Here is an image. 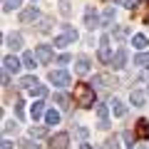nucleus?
I'll list each match as a JSON object with an SVG mask.
<instances>
[{"label":"nucleus","instance_id":"nucleus-1","mask_svg":"<svg viewBox=\"0 0 149 149\" xmlns=\"http://www.w3.org/2000/svg\"><path fill=\"white\" fill-rule=\"evenodd\" d=\"M74 100L80 107H92L95 104V87L87 82H77L74 85Z\"/></svg>","mask_w":149,"mask_h":149},{"label":"nucleus","instance_id":"nucleus-2","mask_svg":"<svg viewBox=\"0 0 149 149\" xmlns=\"http://www.w3.org/2000/svg\"><path fill=\"white\" fill-rule=\"evenodd\" d=\"M77 37L80 35H77V30H74L72 25H65V32L55 37V47H67V45L77 42Z\"/></svg>","mask_w":149,"mask_h":149},{"label":"nucleus","instance_id":"nucleus-3","mask_svg":"<svg viewBox=\"0 0 149 149\" xmlns=\"http://www.w3.org/2000/svg\"><path fill=\"white\" fill-rule=\"evenodd\" d=\"M35 57L40 65H50L52 62V47L50 45H37L35 47Z\"/></svg>","mask_w":149,"mask_h":149},{"label":"nucleus","instance_id":"nucleus-4","mask_svg":"<svg viewBox=\"0 0 149 149\" xmlns=\"http://www.w3.org/2000/svg\"><path fill=\"white\" fill-rule=\"evenodd\" d=\"M47 77H50V82H52L55 87H67L70 85V74L65 72V70H52Z\"/></svg>","mask_w":149,"mask_h":149},{"label":"nucleus","instance_id":"nucleus-5","mask_svg":"<svg viewBox=\"0 0 149 149\" xmlns=\"http://www.w3.org/2000/svg\"><path fill=\"white\" fill-rule=\"evenodd\" d=\"M20 67H22V60H17L15 55H8V57H3V70H5V72L17 74V72H20Z\"/></svg>","mask_w":149,"mask_h":149},{"label":"nucleus","instance_id":"nucleus-6","mask_svg":"<svg viewBox=\"0 0 149 149\" xmlns=\"http://www.w3.org/2000/svg\"><path fill=\"white\" fill-rule=\"evenodd\" d=\"M67 144H70L67 132H57L55 137H50V149H67Z\"/></svg>","mask_w":149,"mask_h":149},{"label":"nucleus","instance_id":"nucleus-7","mask_svg":"<svg viewBox=\"0 0 149 149\" xmlns=\"http://www.w3.org/2000/svg\"><path fill=\"white\" fill-rule=\"evenodd\" d=\"M95 112H97V117H100L97 127L100 129H109V109H107V104H97Z\"/></svg>","mask_w":149,"mask_h":149},{"label":"nucleus","instance_id":"nucleus-8","mask_svg":"<svg viewBox=\"0 0 149 149\" xmlns=\"http://www.w3.org/2000/svg\"><path fill=\"white\" fill-rule=\"evenodd\" d=\"M92 85H95L97 90H109V87H112V85H117V82L112 80V74H104V72H102V74H95Z\"/></svg>","mask_w":149,"mask_h":149},{"label":"nucleus","instance_id":"nucleus-9","mask_svg":"<svg viewBox=\"0 0 149 149\" xmlns=\"http://www.w3.org/2000/svg\"><path fill=\"white\" fill-rule=\"evenodd\" d=\"M100 15H97L95 13V8H87L85 10V25H87V30H97V27H100Z\"/></svg>","mask_w":149,"mask_h":149},{"label":"nucleus","instance_id":"nucleus-10","mask_svg":"<svg viewBox=\"0 0 149 149\" xmlns=\"http://www.w3.org/2000/svg\"><path fill=\"white\" fill-rule=\"evenodd\" d=\"M100 62H112V52H109V35H102V40H100Z\"/></svg>","mask_w":149,"mask_h":149},{"label":"nucleus","instance_id":"nucleus-11","mask_svg":"<svg viewBox=\"0 0 149 149\" xmlns=\"http://www.w3.org/2000/svg\"><path fill=\"white\" fill-rule=\"evenodd\" d=\"M109 65H112L114 70H122L124 65H127V50H124V47H119L117 52L112 55V62H109Z\"/></svg>","mask_w":149,"mask_h":149},{"label":"nucleus","instance_id":"nucleus-12","mask_svg":"<svg viewBox=\"0 0 149 149\" xmlns=\"http://www.w3.org/2000/svg\"><path fill=\"white\" fill-rule=\"evenodd\" d=\"M5 45L10 50H20L22 47V35H20V32H8V35H5Z\"/></svg>","mask_w":149,"mask_h":149},{"label":"nucleus","instance_id":"nucleus-13","mask_svg":"<svg viewBox=\"0 0 149 149\" xmlns=\"http://www.w3.org/2000/svg\"><path fill=\"white\" fill-rule=\"evenodd\" d=\"M74 72H77V74H87V72H90V57L80 55V57L74 60Z\"/></svg>","mask_w":149,"mask_h":149},{"label":"nucleus","instance_id":"nucleus-14","mask_svg":"<svg viewBox=\"0 0 149 149\" xmlns=\"http://www.w3.org/2000/svg\"><path fill=\"white\" fill-rule=\"evenodd\" d=\"M134 13H137L144 22H149V0H139L137 5H134Z\"/></svg>","mask_w":149,"mask_h":149},{"label":"nucleus","instance_id":"nucleus-15","mask_svg":"<svg viewBox=\"0 0 149 149\" xmlns=\"http://www.w3.org/2000/svg\"><path fill=\"white\" fill-rule=\"evenodd\" d=\"M134 137H137V139H147L149 137V119H139V122H137Z\"/></svg>","mask_w":149,"mask_h":149},{"label":"nucleus","instance_id":"nucleus-16","mask_svg":"<svg viewBox=\"0 0 149 149\" xmlns=\"http://www.w3.org/2000/svg\"><path fill=\"white\" fill-rule=\"evenodd\" d=\"M45 112H47V109H45V102H42V100H37L35 104L30 107V117H32V119L37 122L40 117H45Z\"/></svg>","mask_w":149,"mask_h":149},{"label":"nucleus","instance_id":"nucleus-17","mask_svg":"<svg viewBox=\"0 0 149 149\" xmlns=\"http://www.w3.org/2000/svg\"><path fill=\"white\" fill-rule=\"evenodd\" d=\"M109 109H112L114 117H124V114H127V104L119 102V100H112V102H109Z\"/></svg>","mask_w":149,"mask_h":149},{"label":"nucleus","instance_id":"nucleus-18","mask_svg":"<svg viewBox=\"0 0 149 149\" xmlns=\"http://www.w3.org/2000/svg\"><path fill=\"white\" fill-rule=\"evenodd\" d=\"M129 102H132L134 107H142L144 102H147V95H144L142 90H132L129 92Z\"/></svg>","mask_w":149,"mask_h":149},{"label":"nucleus","instance_id":"nucleus-19","mask_svg":"<svg viewBox=\"0 0 149 149\" xmlns=\"http://www.w3.org/2000/svg\"><path fill=\"white\" fill-rule=\"evenodd\" d=\"M132 45H134V50H147L149 37H147V35H142V32H137V35L132 37Z\"/></svg>","mask_w":149,"mask_h":149},{"label":"nucleus","instance_id":"nucleus-20","mask_svg":"<svg viewBox=\"0 0 149 149\" xmlns=\"http://www.w3.org/2000/svg\"><path fill=\"white\" fill-rule=\"evenodd\" d=\"M37 17V8L35 5H30V8H25V10L20 13V22H32Z\"/></svg>","mask_w":149,"mask_h":149},{"label":"nucleus","instance_id":"nucleus-21","mask_svg":"<svg viewBox=\"0 0 149 149\" xmlns=\"http://www.w3.org/2000/svg\"><path fill=\"white\" fill-rule=\"evenodd\" d=\"M37 57H35V52H25L22 55V67H27V70H35L37 67Z\"/></svg>","mask_w":149,"mask_h":149},{"label":"nucleus","instance_id":"nucleus-22","mask_svg":"<svg viewBox=\"0 0 149 149\" xmlns=\"http://www.w3.org/2000/svg\"><path fill=\"white\" fill-rule=\"evenodd\" d=\"M30 137L32 139H42V137H47V127H30Z\"/></svg>","mask_w":149,"mask_h":149},{"label":"nucleus","instance_id":"nucleus-23","mask_svg":"<svg viewBox=\"0 0 149 149\" xmlns=\"http://www.w3.org/2000/svg\"><path fill=\"white\" fill-rule=\"evenodd\" d=\"M45 122L47 124H60V112L57 109H47L45 112Z\"/></svg>","mask_w":149,"mask_h":149},{"label":"nucleus","instance_id":"nucleus-24","mask_svg":"<svg viewBox=\"0 0 149 149\" xmlns=\"http://www.w3.org/2000/svg\"><path fill=\"white\" fill-rule=\"evenodd\" d=\"M52 20H50V17H40V25H37V32H42V35H47L50 30H52Z\"/></svg>","mask_w":149,"mask_h":149},{"label":"nucleus","instance_id":"nucleus-25","mask_svg":"<svg viewBox=\"0 0 149 149\" xmlns=\"http://www.w3.org/2000/svg\"><path fill=\"white\" fill-rule=\"evenodd\" d=\"M35 85H40V82H37L32 74H27V77H22V80H20V87H22V90H32Z\"/></svg>","mask_w":149,"mask_h":149},{"label":"nucleus","instance_id":"nucleus-26","mask_svg":"<svg viewBox=\"0 0 149 149\" xmlns=\"http://www.w3.org/2000/svg\"><path fill=\"white\" fill-rule=\"evenodd\" d=\"M27 92H30L32 97H45V95H47V87H45V85H35L32 90H27Z\"/></svg>","mask_w":149,"mask_h":149},{"label":"nucleus","instance_id":"nucleus-27","mask_svg":"<svg viewBox=\"0 0 149 149\" xmlns=\"http://www.w3.org/2000/svg\"><path fill=\"white\" fill-rule=\"evenodd\" d=\"M20 3L22 0H3V10L10 13V10H15V8H20Z\"/></svg>","mask_w":149,"mask_h":149},{"label":"nucleus","instance_id":"nucleus-28","mask_svg":"<svg viewBox=\"0 0 149 149\" xmlns=\"http://www.w3.org/2000/svg\"><path fill=\"white\" fill-rule=\"evenodd\" d=\"M112 20H114V8H107V10L102 13V25H109Z\"/></svg>","mask_w":149,"mask_h":149},{"label":"nucleus","instance_id":"nucleus-29","mask_svg":"<svg viewBox=\"0 0 149 149\" xmlns=\"http://www.w3.org/2000/svg\"><path fill=\"white\" fill-rule=\"evenodd\" d=\"M55 102H57V104L62 107V109H67V107H70V100L62 95V92H57V95H55Z\"/></svg>","mask_w":149,"mask_h":149},{"label":"nucleus","instance_id":"nucleus-30","mask_svg":"<svg viewBox=\"0 0 149 149\" xmlns=\"http://www.w3.org/2000/svg\"><path fill=\"white\" fill-rule=\"evenodd\" d=\"M15 117L25 119V109H22V100H15Z\"/></svg>","mask_w":149,"mask_h":149},{"label":"nucleus","instance_id":"nucleus-31","mask_svg":"<svg viewBox=\"0 0 149 149\" xmlns=\"http://www.w3.org/2000/svg\"><path fill=\"white\" fill-rule=\"evenodd\" d=\"M134 65H149V52H142L134 57Z\"/></svg>","mask_w":149,"mask_h":149},{"label":"nucleus","instance_id":"nucleus-32","mask_svg":"<svg viewBox=\"0 0 149 149\" xmlns=\"http://www.w3.org/2000/svg\"><path fill=\"white\" fill-rule=\"evenodd\" d=\"M70 10H72V8H70V0H60V13H62L65 17L70 15Z\"/></svg>","mask_w":149,"mask_h":149},{"label":"nucleus","instance_id":"nucleus-33","mask_svg":"<svg viewBox=\"0 0 149 149\" xmlns=\"http://www.w3.org/2000/svg\"><path fill=\"white\" fill-rule=\"evenodd\" d=\"M107 147H109V149H122V147H119V137H109V139H107Z\"/></svg>","mask_w":149,"mask_h":149},{"label":"nucleus","instance_id":"nucleus-34","mask_svg":"<svg viewBox=\"0 0 149 149\" xmlns=\"http://www.w3.org/2000/svg\"><path fill=\"white\" fill-rule=\"evenodd\" d=\"M122 137H124V142H127V147H134V134L132 132H124Z\"/></svg>","mask_w":149,"mask_h":149},{"label":"nucleus","instance_id":"nucleus-35","mask_svg":"<svg viewBox=\"0 0 149 149\" xmlns=\"http://www.w3.org/2000/svg\"><path fill=\"white\" fill-rule=\"evenodd\" d=\"M13 129H17V124H15V122H5V124H3V132H5V134H10Z\"/></svg>","mask_w":149,"mask_h":149},{"label":"nucleus","instance_id":"nucleus-36","mask_svg":"<svg viewBox=\"0 0 149 149\" xmlns=\"http://www.w3.org/2000/svg\"><path fill=\"white\" fill-rule=\"evenodd\" d=\"M127 32H129L127 27H117V30H114V37H117V40H122V37L127 35Z\"/></svg>","mask_w":149,"mask_h":149},{"label":"nucleus","instance_id":"nucleus-37","mask_svg":"<svg viewBox=\"0 0 149 149\" xmlns=\"http://www.w3.org/2000/svg\"><path fill=\"white\" fill-rule=\"evenodd\" d=\"M70 60H72V57H70V55H67V52H65V55H60V57H57V62H60V65H67V62H70Z\"/></svg>","mask_w":149,"mask_h":149},{"label":"nucleus","instance_id":"nucleus-38","mask_svg":"<svg viewBox=\"0 0 149 149\" xmlns=\"http://www.w3.org/2000/svg\"><path fill=\"white\" fill-rule=\"evenodd\" d=\"M20 144H22V147H25V149H40V147H37V144H32L30 139H25V142H20Z\"/></svg>","mask_w":149,"mask_h":149},{"label":"nucleus","instance_id":"nucleus-39","mask_svg":"<svg viewBox=\"0 0 149 149\" xmlns=\"http://www.w3.org/2000/svg\"><path fill=\"white\" fill-rule=\"evenodd\" d=\"M8 85H10V72L3 70V87H8Z\"/></svg>","mask_w":149,"mask_h":149},{"label":"nucleus","instance_id":"nucleus-40","mask_svg":"<svg viewBox=\"0 0 149 149\" xmlns=\"http://www.w3.org/2000/svg\"><path fill=\"white\" fill-rule=\"evenodd\" d=\"M0 149H13V142H10V139H3V144H0Z\"/></svg>","mask_w":149,"mask_h":149},{"label":"nucleus","instance_id":"nucleus-41","mask_svg":"<svg viewBox=\"0 0 149 149\" xmlns=\"http://www.w3.org/2000/svg\"><path fill=\"white\" fill-rule=\"evenodd\" d=\"M114 3H119V5H124V8H132V5H134L132 0H114Z\"/></svg>","mask_w":149,"mask_h":149},{"label":"nucleus","instance_id":"nucleus-42","mask_svg":"<svg viewBox=\"0 0 149 149\" xmlns=\"http://www.w3.org/2000/svg\"><path fill=\"white\" fill-rule=\"evenodd\" d=\"M77 149H92V147H90V144H80V147H77Z\"/></svg>","mask_w":149,"mask_h":149},{"label":"nucleus","instance_id":"nucleus-43","mask_svg":"<svg viewBox=\"0 0 149 149\" xmlns=\"http://www.w3.org/2000/svg\"><path fill=\"white\" fill-rule=\"evenodd\" d=\"M32 3H35V0H32Z\"/></svg>","mask_w":149,"mask_h":149}]
</instances>
